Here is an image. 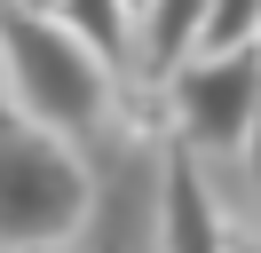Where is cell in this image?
I'll list each match as a JSON object with an SVG mask.
<instances>
[{"instance_id":"obj_7","label":"cell","mask_w":261,"mask_h":253,"mask_svg":"<svg viewBox=\"0 0 261 253\" xmlns=\"http://www.w3.org/2000/svg\"><path fill=\"white\" fill-rule=\"evenodd\" d=\"M198 63H222V56H261V0H214L198 16V40H190Z\"/></svg>"},{"instance_id":"obj_8","label":"cell","mask_w":261,"mask_h":253,"mask_svg":"<svg viewBox=\"0 0 261 253\" xmlns=\"http://www.w3.org/2000/svg\"><path fill=\"white\" fill-rule=\"evenodd\" d=\"M229 253H261V245H229Z\"/></svg>"},{"instance_id":"obj_4","label":"cell","mask_w":261,"mask_h":253,"mask_svg":"<svg viewBox=\"0 0 261 253\" xmlns=\"http://www.w3.org/2000/svg\"><path fill=\"white\" fill-rule=\"evenodd\" d=\"M159 253H229L214 190L190 150H166V190H159Z\"/></svg>"},{"instance_id":"obj_1","label":"cell","mask_w":261,"mask_h":253,"mask_svg":"<svg viewBox=\"0 0 261 253\" xmlns=\"http://www.w3.org/2000/svg\"><path fill=\"white\" fill-rule=\"evenodd\" d=\"M0 79H8V119L71 142L111 119L119 79L56 24V8H0Z\"/></svg>"},{"instance_id":"obj_2","label":"cell","mask_w":261,"mask_h":253,"mask_svg":"<svg viewBox=\"0 0 261 253\" xmlns=\"http://www.w3.org/2000/svg\"><path fill=\"white\" fill-rule=\"evenodd\" d=\"M87 206H95V182L71 142L0 119V253H64Z\"/></svg>"},{"instance_id":"obj_9","label":"cell","mask_w":261,"mask_h":253,"mask_svg":"<svg viewBox=\"0 0 261 253\" xmlns=\"http://www.w3.org/2000/svg\"><path fill=\"white\" fill-rule=\"evenodd\" d=\"M0 119H8V103H0Z\"/></svg>"},{"instance_id":"obj_3","label":"cell","mask_w":261,"mask_h":253,"mask_svg":"<svg viewBox=\"0 0 261 253\" xmlns=\"http://www.w3.org/2000/svg\"><path fill=\"white\" fill-rule=\"evenodd\" d=\"M166 119L174 150L190 158H229L261 135V56H222V63H182L166 79Z\"/></svg>"},{"instance_id":"obj_5","label":"cell","mask_w":261,"mask_h":253,"mask_svg":"<svg viewBox=\"0 0 261 253\" xmlns=\"http://www.w3.org/2000/svg\"><path fill=\"white\" fill-rule=\"evenodd\" d=\"M127 16H135L127 63H143V71L166 87V79L190 63V40H198V16H206V0H159V8H127Z\"/></svg>"},{"instance_id":"obj_6","label":"cell","mask_w":261,"mask_h":253,"mask_svg":"<svg viewBox=\"0 0 261 253\" xmlns=\"http://www.w3.org/2000/svg\"><path fill=\"white\" fill-rule=\"evenodd\" d=\"M56 24H64V32H71V40H80V47H87V56H95L111 79H119V71H135V63H127L135 16H127V8H111V0H87V8H56Z\"/></svg>"}]
</instances>
